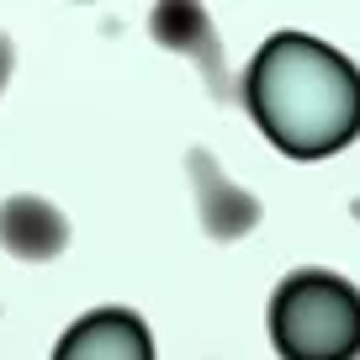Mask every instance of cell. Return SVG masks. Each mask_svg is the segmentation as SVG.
<instances>
[{
  "instance_id": "obj_1",
  "label": "cell",
  "mask_w": 360,
  "mask_h": 360,
  "mask_svg": "<svg viewBox=\"0 0 360 360\" xmlns=\"http://www.w3.org/2000/svg\"><path fill=\"white\" fill-rule=\"evenodd\" d=\"M244 90L259 133L292 159H328L360 133V69L307 32L270 37Z\"/></svg>"
},
{
  "instance_id": "obj_2",
  "label": "cell",
  "mask_w": 360,
  "mask_h": 360,
  "mask_svg": "<svg viewBox=\"0 0 360 360\" xmlns=\"http://www.w3.org/2000/svg\"><path fill=\"white\" fill-rule=\"evenodd\" d=\"M281 360H360V292L334 270H292L270 297Z\"/></svg>"
},
{
  "instance_id": "obj_3",
  "label": "cell",
  "mask_w": 360,
  "mask_h": 360,
  "mask_svg": "<svg viewBox=\"0 0 360 360\" xmlns=\"http://www.w3.org/2000/svg\"><path fill=\"white\" fill-rule=\"evenodd\" d=\"M53 360H154V339L138 313L96 307L69 323V334L53 345Z\"/></svg>"
},
{
  "instance_id": "obj_4",
  "label": "cell",
  "mask_w": 360,
  "mask_h": 360,
  "mask_svg": "<svg viewBox=\"0 0 360 360\" xmlns=\"http://www.w3.org/2000/svg\"><path fill=\"white\" fill-rule=\"evenodd\" d=\"M69 244V217L43 196H6L0 202V249L16 259H58Z\"/></svg>"
},
{
  "instance_id": "obj_5",
  "label": "cell",
  "mask_w": 360,
  "mask_h": 360,
  "mask_svg": "<svg viewBox=\"0 0 360 360\" xmlns=\"http://www.w3.org/2000/svg\"><path fill=\"white\" fill-rule=\"evenodd\" d=\"M191 180H196L202 217H207V233H212V238H238V233L255 228V217H259L255 196H244L228 175H217V165L207 159V148L191 154Z\"/></svg>"
},
{
  "instance_id": "obj_6",
  "label": "cell",
  "mask_w": 360,
  "mask_h": 360,
  "mask_svg": "<svg viewBox=\"0 0 360 360\" xmlns=\"http://www.w3.org/2000/svg\"><path fill=\"white\" fill-rule=\"evenodd\" d=\"M154 32H159L165 48H191V53H202L212 85L223 90V79H217L223 69H217V53H212V43H207V16L196 11V6H159L154 11Z\"/></svg>"
},
{
  "instance_id": "obj_7",
  "label": "cell",
  "mask_w": 360,
  "mask_h": 360,
  "mask_svg": "<svg viewBox=\"0 0 360 360\" xmlns=\"http://www.w3.org/2000/svg\"><path fill=\"white\" fill-rule=\"evenodd\" d=\"M11 69H16V53H11V43L0 37V90H6V79H11Z\"/></svg>"
}]
</instances>
